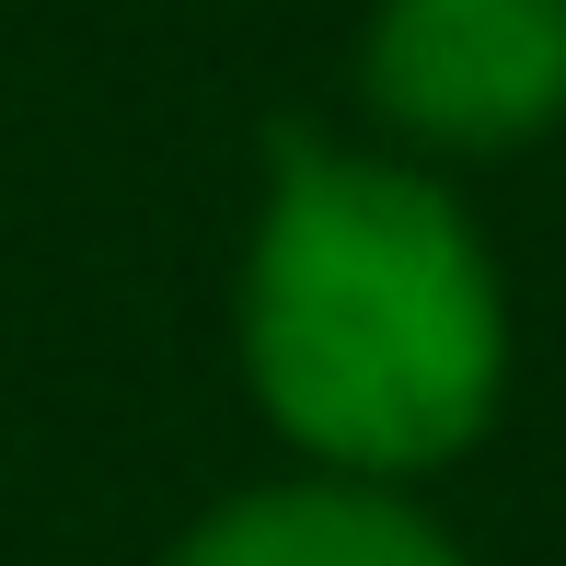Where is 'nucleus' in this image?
Instances as JSON below:
<instances>
[{
	"mask_svg": "<svg viewBox=\"0 0 566 566\" xmlns=\"http://www.w3.org/2000/svg\"><path fill=\"white\" fill-rule=\"evenodd\" d=\"M243 370L336 474L451 462L509 370V313L462 209L405 163L290 139L243 266Z\"/></svg>",
	"mask_w": 566,
	"mask_h": 566,
	"instance_id": "1",
	"label": "nucleus"
},
{
	"mask_svg": "<svg viewBox=\"0 0 566 566\" xmlns=\"http://www.w3.org/2000/svg\"><path fill=\"white\" fill-rule=\"evenodd\" d=\"M370 105L440 150H509L566 116V0H381Z\"/></svg>",
	"mask_w": 566,
	"mask_h": 566,
	"instance_id": "2",
	"label": "nucleus"
},
{
	"mask_svg": "<svg viewBox=\"0 0 566 566\" xmlns=\"http://www.w3.org/2000/svg\"><path fill=\"white\" fill-rule=\"evenodd\" d=\"M163 566H462V555L381 485H254L209 509Z\"/></svg>",
	"mask_w": 566,
	"mask_h": 566,
	"instance_id": "3",
	"label": "nucleus"
}]
</instances>
